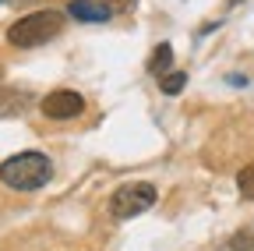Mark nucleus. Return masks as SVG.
I'll use <instances>...</instances> for the list:
<instances>
[{
  "mask_svg": "<svg viewBox=\"0 0 254 251\" xmlns=\"http://www.w3.org/2000/svg\"><path fill=\"white\" fill-rule=\"evenodd\" d=\"M60 32H64V14L46 7V11H32V14L18 18L7 28V43L18 50H36V46H46L50 39H57Z\"/></svg>",
  "mask_w": 254,
  "mask_h": 251,
  "instance_id": "f257e3e1",
  "label": "nucleus"
},
{
  "mask_svg": "<svg viewBox=\"0 0 254 251\" xmlns=\"http://www.w3.org/2000/svg\"><path fill=\"white\" fill-rule=\"evenodd\" d=\"M50 177H53V163L43 152H18L0 163V180L14 191H39Z\"/></svg>",
  "mask_w": 254,
  "mask_h": 251,
  "instance_id": "f03ea898",
  "label": "nucleus"
},
{
  "mask_svg": "<svg viewBox=\"0 0 254 251\" xmlns=\"http://www.w3.org/2000/svg\"><path fill=\"white\" fill-rule=\"evenodd\" d=\"M152 205H155V187L145 184V180L117 187L113 198H110V212H113L117 219H131V216H138V212H145V209H152Z\"/></svg>",
  "mask_w": 254,
  "mask_h": 251,
  "instance_id": "7ed1b4c3",
  "label": "nucleus"
},
{
  "mask_svg": "<svg viewBox=\"0 0 254 251\" xmlns=\"http://www.w3.org/2000/svg\"><path fill=\"white\" fill-rule=\"evenodd\" d=\"M39 110L50 120H71V117H78L85 110V99L78 96V92H71V88H57V92H50V96L39 103Z\"/></svg>",
  "mask_w": 254,
  "mask_h": 251,
  "instance_id": "20e7f679",
  "label": "nucleus"
},
{
  "mask_svg": "<svg viewBox=\"0 0 254 251\" xmlns=\"http://www.w3.org/2000/svg\"><path fill=\"white\" fill-rule=\"evenodd\" d=\"M67 14L78 18V21H106L110 18V7L103 4V0H99V4H95V0H71Z\"/></svg>",
  "mask_w": 254,
  "mask_h": 251,
  "instance_id": "39448f33",
  "label": "nucleus"
},
{
  "mask_svg": "<svg viewBox=\"0 0 254 251\" xmlns=\"http://www.w3.org/2000/svg\"><path fill=\"white\" fill-rule=\"evenodd\" d=\"M170 64H173V46L170 43H159L152 50V57H148V75L163 78V75H170Z\"/></svg>",
  "mask_w": 254,
  "mask_h": 251,
  "instance_id": "423d86ee",
  "label": "nucleus"
},
{
  "mask_svg": "<svg viewBox=\"0 0 254 251\" xmlns=\"http://www.w3.org/2000/svg\"><path fill=\"white\" fill-rule=\"evenodd\" d=\"M28 106V92H0V117H18Z\"/></svg>",
  "mask_w": 254,
  "mask_h": 251,
  "instance_id": "0eeeda50",
  "label": "nucleus"
},
{
  "mask_svg": "<svg viewBox=\"0 0 254 251\" xmlns=\"http://www.w3.org/2000/svg\"><path fill=\"white\" fill-rule=\"evenodd\" d=\"M184 85H187V75H184V71H170V75H163V82H159V88H163L166 96L184 92Z\"/></svg>",
  "mask_w": 254,
  "mask_h": 251,
  "instance_id": "6e6552de",
  "label": "nucleus"
},
{
  "mask_svg": "<svg viewBox=\"0 0 254 251\" xmlns=\"http://www.w3.org/2000/svg\"><path fill=\"white\" fill-rule=\"evenodd\" d=\"M237 191H240L244 198H251V202H254V163H251V167H244V170L237 173Z\"/></svg>",
  "mask_w": 254,
  "mask_h": 251,
  "instance_id": "1a4fd4ad",
  "label": "nucleus"
},
{
  "mask_svg": "<svg viewBox=\"0 0 254 251\" xmlns=\"http://www.w3.org/2000/svg\"><path fill=\"white\" fill-rule=\"evenodd\" d=\"M230 251H254V230H237L230 237Z\"/></svg>",
  "mask_w": 254,
  "mask_h": 251,
  "instance_id": "9d476101",
  "label": "nucleus"
},
{
  "mask_svg": "<svg viewBox=\"0 0 254 251\" xmlns=\"http://www.w3.org/2000/svg\"><path fill=\"white\" fill-rule=\"evenodd\" d=\"M103 4H106L110 11H131V7H134V0H103Z\"/></svg>",
  "mask_w": 254,
  "mask_h": 251,
  "instance_id": "9b49d317",
  "label": "nucleus"
},
{
  "mask_svg": "<svg viewBox=\"0 0 254 251\" xmlns=\"http://www.w3.org/2000/svg\"><path fill=\"white\" fill-rule=\"evenodd\" d=\"M0 78H4V68H0Z\"/></svg>",
  "mask_w": 254,
  "mask_h": 251,
  "instance_id": "f8f14e48",
  "label": "nucleus"
}]
</instances>
